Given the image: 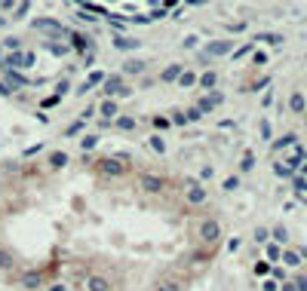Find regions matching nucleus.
<instances>
[{
    "label": "nucleus",
    "instance_id": "obj_1",
    "mask_svg": "<svg viewBox=\"0 0 307 291\" xmlns=\"http://www.w3.org/2000/svg\"><path fill=\"white\" fill-rule=\"evenodd\" d=\"M83 3L98 9V13H105V16H114V19L144 22V19L160 16L169 6V0H83Z\"/></svg>",
    "mask_w": 307,
    "mask_h": 291
}]
</instances>
